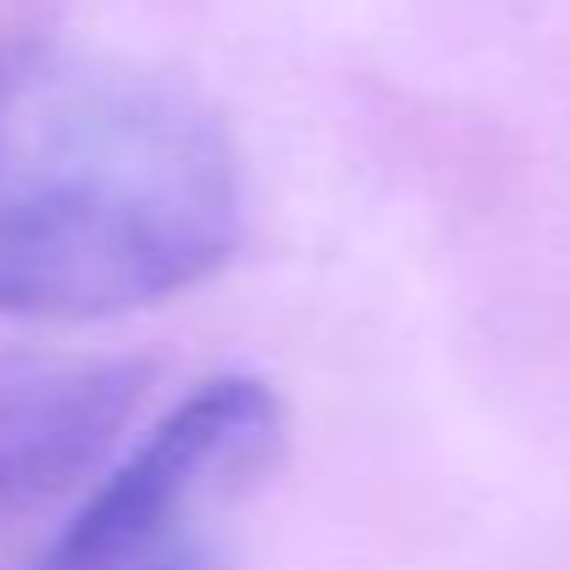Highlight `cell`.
Instances as JSON below:
<instances>
[{"label": "cell", "mask_w": 570, "mask_h": 570, "mask_svg": "<svg viewBox=\"0 0 570 570\" xmlns=\"http://www.w3.org/2000/svg\"><path fill=\"white\" fill-rule=\"evenodd\" d=\"M224 124L163 73L0 40V314L112 320L179 297L240 246Z\"/></svg>", "instance_id": "obj_1"}, {"label": "cell", "mask_w": 570, "mask_h": 570, "mask_svg": "<svg viewBox=\"0 0 570 570\" xmlns=\"http://www.w3.org/2000/svg\"><path fill=\"white\" fill-rule=\"evenodd\" d=\"M151 370L135 358H0V531L57 503L118 448Z\"/></svg>", "instance_id": "obj_3"}, {"label": "cell", "mask_w": 570, "mask_h": 570, "mask_svg": "<svg viewBox=\"0 0 570 570\" xmlns=\"http://www.w3.org/2000/svg\"><path fill=\"white\" fill-rule=\"evenodd\" d=\"M285 448L268 381L224 375L163 414L23 570H224L229 520Z\"/></svg>", "instance_id": "obj_2"}]
</instances>
